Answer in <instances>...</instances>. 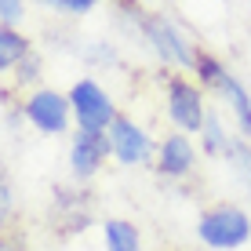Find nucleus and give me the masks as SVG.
I'll return each instance as SVG.
<instances>
[{"mask_svg": "<svg viewBox=\"0 0 251 251\" xmlns=\"http://www.w3.org/2000/svg\"><path fill=\"white\" fill-rule=\"evenodd\" d=\"M193 233L207 251H240L244 244H251V215L240 204L219 201L197 211Z\"/></svg>", "mask_w": 251, "mask_h": 251, "instance_id": "f257e3e1", "label": "nucleus"}, {"mask_svg": "<svg viewBox=\"0 0 251 251\" xmlns=\"http://www.w3.org/2000/svg\"><path fill=\"white\" fill-rule=\"evenodd\" d=\"M138 40H146L153 55H157L164 66H171L175 73H193V62H197V51L201 48L186 37L182 25L175 19L146 11L142 19H138Z\"/></svg>", "mask_w": 251, "mask_h": 251, "instance_id": "f03ea898", "label": "nucleus"}, {"mask_svg": "<svg viewBox=\"0 0 251 251\" xmlns=\"http://www.w3.org/2000/svg\"><path fill=\"white\" fill-rule=\"evenodd\" d=\"M19 113L22 120L33 127L37 135L44 138H58V135H69L73 124V106H69V95L66 91H55V88H33L25 99L19 102Z\"/></svg>", "mask_w": 251, "mask_h": 251, "instance_id": "7ed1b4c3", "label": "nucleus"}, {"mask_svg": "<svg viewBox=\"0 0 251 251\" xmlns=\"http://www.w3.org/2000/svg\"><path fill=\"white\" fill-rule=\"evenodd\" d=\"M164 113H168L175 131L201 135V127L207 120L204 88L197 80H189V76H182V73H171L168 80H164Z\"/></svg>", "mask_w": 251, "mask_h": 251, "instance_id": "20e7f679", "label": "nucleus"}, {"mask_svg": "<svg viewBox=\"0 0 251 251\" xmlns=\"http://www.w3.org/2000/svg\"><path fill=\"white\" fill-rule=\"evenodd\" d=\"M66 95H69V106H73V124L80 131H109V124L120 117L113 95L95 76H76Z\"/></svg>", "mask_w": 251, "mask_h": 251, "instance_id": "39448f33", "label": "nucleus"}, {"mask_svg": "<svg viewBox=\"0 0 251 251\" xmlns=\"http://www.w3.org/2000/svg\"><path fill=\"white\" fill-rule=\"evenodd\" d=\"M109 150H113V160L120 168H153V157H157V142L150 138L138 120H131L127 113H120L113 124H109Z\"/></svg>", "mask_w": 251, "mask_h": 251, "instance_id": "423d86ee", "label": "nucleus"}, {"mask_svg": "<svg viewBox=\"0 0 251 251\" xmlns=\"http://www.w3.org/2000/svg\"><path fill=\"white\" fill-rule=\"evenodd\" d=\"M109 157H113V150H109L106 131H80V127H76V131L69 135L66 160H69V175H73L76 186H88L91 178L106 168Z\"/></svg>", "mask_w": 251, "mask_h": 251, "instance_id": "0eeeda50", "label": "nucleus"}, {"mask_svg": "<svg viewBox=\"0 0 251 251\" xmlns=\"http://www.w3.org/2000/svg\"><path fill=\"white\" fill-rule=\"evenodd\" d=\"M197 168V146L186 131H171L157 142V157H153V171L164 182H186Z\"/></svg>", "mask_w": 251, "mask_h": 251, "instance_id": "6e6552de", "label": "nucleus"}, {"mask_svg": "<svg viewBox=\"0 0 251 251\" xmlns=\"http://www.w3.org/2000/svg\"><path fill=\"white\" fill-rule=\"evenodd\" d=\"M51 226L62 237H73V233H84L91 226V197L84 186L66 189L55 186V197H51Z\"/></svg>", "mask_w": 251, "mask_h": 251, "instance_id": "1a4fd4ad", "label": "nucleus"}, {"mask_svg": "<svg viewBox=\"0 0 251 251\" xmlns=\"http://www.w3.org/2000/svg\"><path fill=\"white\" fill-rule=\"evenodd\" d=\"M99 233H102V251H146L138 226L131 219H124V215H109V219H102Z\"/></svg>", "mask_w": 251, "mask_h": 251, "instance_id": "9d476101", "label": "nucleus"}, {"mask_svg": "<svg viewBox=\"0 0 251 251\" xmlns=\"http://www.w3.org/2000/svg\"><path fill=\"white\" fill-rule=\"evenodd\" d=\"M219 95H222V102H226L233 124H237V135L251 142V91L244 88V84H240V76H233V73H229Z\"/></svg>", "mask_w": 251, "mask_h": 251, "instance_id": "9b49d317", "label": "nucleus"}, {"mask_svg": "<svg viewBox=\"0 0 251 251\" xmlns=\"http://www.w3.org/2000/svg\"><path fill=\"white\" fill-rule=\"evenodd\" d=\"M33 51V40L25 37L19 25H0V76L15 73V66Z\"/></svg>", "mask_w": 251, "mask_h": 251, "instance_id": "f8f14e48", "label": "nucleus"}, {"mask_svg": "<svg viewBox=\"0 0 251 251\" xmlns=\"http://www.w3.org/2000/svg\"><path fill=\"white\" fill-rule=\"evenodd\" d=\"M193 76H197V84H201L204 91H222L229 69H226V62H222L219 55H211V51L201 48L197 51V62H193Z\"/></svg>", "mask_w": 251, "mask_h": 251, "instance_id": "ddd939ff", "label": "nucleus"}, {"mask_svg": "<svg viewBox=\"0 0 251 251\" xmlns=\"http://www.w3.org/2000/svg\"><path fill=\"white\" fill-rule=\"evenodd\" d=\"M197 142H201V153H204V157H226L233 135H226V127H222V117L215 113V109H207V120H204L201 135H197Z\"/></svg>", "mask_w": 251, "mask_h": 251, "instance_id": "4468645a", "label": "nucleus"}, {"mask_svg": "<svg viewBox=\"0 0 251 251\" xmlns=\"http://www.w3.org/2000/svg\"><path fill=\"white\" fill-rule=\"evenodd\" d=\"M226 160H229V168L237 171V178L244 182V189L251 193V142L240 138V135H233V142L226 150Z\"/></svg>", "mask_w": 251, "mask_h": 251, "instance_id": "2eb2a0df", "label": "nucleus"}, {"mask_svg": "<svg viewBox=\"0 0 251 251\" xmlns=\"http://www.w3.org/2000/svg\"><path fill=\"white\" fill-rule=\"evenodd\" d=\"M40 76H44V55L33 48L29 55L15 66V88H33V84L40 88Z\"/></svg>", "mask_w": 251, "mask_h": 251, "instance_id": "dca6fc26", "label": "nucleus"}, {"mask_svg": "<svg viewBox=\"0 0 251 251\" xmlns=\"http://www.w3.org/2000/svg\"><path fill=\"white\" fill-rule=\"evenodd\" d=\"M40 4L51 7V11H58V15H69V19H84V15H91L102 0H40Z\"/></svg>", "mask_w": 251, "mask_h": 251, "instance_id": "f3484780", "label": "nucleus"}, {"mask_svg": "<svg viewBox=\"0 0 251 251\" xmlns=\"http://www.w3.org/2000/svg\"><path fill=\"white\" fill-rule=\"evenodd\" d=\"M11 219H15V193H11L7 175H4V178H0V237L11 229Z\"/></svg>", "mask_w": 251, "mask_h": 251, "instance_id": "a211bd4d", "label": "nucleus"}, {"mask_svg": "<svg viewBox=\"0 0 251 251\" xmlns=\"http://www.w3.org/2000/svg\"><path fill=\"white\" fill-rule=\"evenodd\" d=\"M76 51H80V55L88 58V62H99V66H117V51L109 48V44H95V40H91V44H80Z\"/></svg>", "mask_w": 251, "mask_h": 251, "instance_id": "6ab92c4d", "label": "nucleus"}, {"mask_svg": "<svg viewBox=\"0 0 251 251\" xmlns=\"http://www.w3.org/2000/svg\"><path fill=\"white\" fill-rule=\"evenodd\" d=\"M25 0H0V25H22Z\"/></svg>", "mask_w": 251, "mask_h": 251, "instance_id": "aec40b11", "label": "nucleus"}, {"mask_svg": "<svg viewBox=\"0 0 251 251\" xmlns=\"http://www.w3.org/2000/svg\"><path fill=\"white\" fill-rule=\"evenodd\" d=\"M0 251H29V248H25V240L15 229H7L4 237H0Z\"/></svg>", "mask_w": 251, "mask_h": 251, "instance_id": "412c9836", "label": "nucleus"}, {"mask_svg": "<svg viewBox=\"0 0 251 251\" xmlns=\"http://www.w3.org/2000/svg\"><path fill=\"white\" fill-rule=\"evenodd\" d=\"M0 178H4V164H0Z\"/></svg>", "mask_w": 251, "mask_h": 251, "instance_id": "4be33fe9", "label": "nucleus"}]
</instances>
